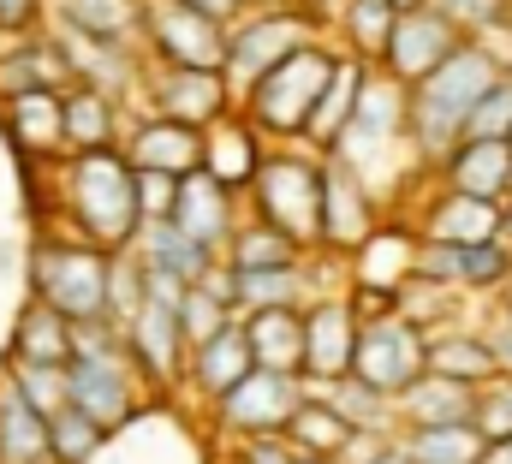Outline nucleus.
<instances>
[{"label": "nucleus", "mask_w": 512, "mask_h": 464, "mask_svg": "<svg viewBox=\"0 0 512 464\" xmlns=\"http://www.w3.org/2000/svg\"><path fill=\"white\" fill-rule=\"evenodd\" d=\"M54 209L66 215V232L102 244V250H131L143 209H137V167L120 143L108 149H66L54 167Z\"/></svg>", "instance_id": "obj_1"}, {"label": "nucleus", "mask_w": 512, "mask_h": 464, "mask_svg": "<svg viewBox=\"0 0 512 464\" xmlns=\"http://www.w3.org/2000/svg\"><path fill=\"white\" fill-rule=\"evenodd\" d=\"M507 72V60L483 42V36H465L435 72H423L411 84V119H405V137H411V155L423 173H435V161L465 137V119L483 102V90Z\"/></svg>", "instance_id": "obj_2"}, {"label": "nucleus", "mask_w": 512, "mask_h": 464, "mask_svg": "<svg viewBox=\"0 0 512 464\" xmlns=\"http://www.w3.org/2000/svg\"><path fill=\"white\" fill-rule=\"evenodd\" d=\"M334 60H340V42H328V36L298 42L292 54H280L239 96V108L251 114V125L268 143H298L304 125H310L316 96H322V84H328V72H334Z\"/></svg>", "instance_id": "obj_3"}, {"label": "nucleus", "mask_w": 512, "mask_h": 464, "mask_svg": "<svg viewBox=\"0 0 512 464\" xmlns=\"http://www.w3.org/2000/svg\"><path fill=\"white\" fill-rule=\"evenodd\" d=\"M322 161L328 155L310 143H268L251 191H245L251 215L292 232L304 250H322Z\"/></svg>", "instance_id": "obj_4"}, {"label": "nucleus", "mask_w": 512, "mask_h": 464, "mask_svg": "<svg viewBox=\"0 0 512 464\" xmlns=\"http://www.w3.org/2000/svg\"><path fill=\"white\" fill-rule=\"evenodd\" d=\"M108 256L114 250H102V244H90V238H78L66 227L36 238V250H30V298L54 304L72 322L108 316Z\"/></svg>", "instance_id": "obj_5"}, {"label": "nucleus", "mask_w": 512, "mask_h": 464, "mask_svg": "<svg viewBox=\"0 0 512 464\" xmlns=\"http://www.w3.org/2000/svg\"><path fill=\"white\" fill-rule=\"evenodd\" d=\"M322 30H334V24H322V12L310 0H256L245 12H233V24H227V66H221L233 96H245L280 54H292L298 42L322 36Z\"/></svg>", "instance_id": "obj_6"}, {"label": "nucleus", "mask_w": 512, "mask_h": 464, "mask_svg": "<svg viewBox=\"0 0 512 464\" xmlns=\"http://www.w3.org/2000/svg\"><path fill=\"white\" fill-rule=\"evenodd\" d=\"M405 119H411V84H399L387 66H370V72H364V90H358V108H352L346 131H340V143H334L328 155L352 161V167L376 185V167H382L393 149L411 155ZM411 161H417V155H411Z\"/></svg>", "instance_id": "obj_7"}, {"label": "nucleus", "mask_w": 512, "mask_h": 464, "mask_svg": "<svg viewBox=\"0 0 512 464\" xmlns=\"http://www.w3.org/2000/svg\"><path fill=\"white\" fill-rule=\"evenodd\" d=\"M304 399H310V393H304V375H298V369H262V363H256L245 381H233L221 399H209V417H215V435H227V441L280 435Z\"/></svg>", "instance_id": "obj_8"}, {"label": "nucleus", "mask_w": 512, "mask_h": 464, "mask_svg": "<svg viewBox=\"0 0 512 464\" xmlns=\"http://www.w3.org/2000/svg\"><path fill=\"white\" fill-rule=\"evenodd\" d=\"M227 24L209 6L191 0H143V48L149 60H173V66H227Z\"/></svg>", "instance_id": "obj_9"}, {"label": "nucleus", "mask_w": 512, "mask_h": 464, "mask_svg": "<svg viewBox=\"0 0 512 464\" xmlns=\"http://www.w3.org/2000/svg\"><path fill=\"white\" fill-rule=\"evenodd\" d=\"M72 405H84L108 435L114 429H126L131 411H137V393H143V369H137V357H131V346L120 340V346H102V351H78L72 363Z\"/></svg>", "instance_id": "obj_10"}, {"label": "nucleus", "mask_w": 512, "mask_h": 464, "mask_svg": "<svg viewBox=\"0 0 512 464\" xmlns=\"http://www.w3.org/2000/svg\"><path fill=\"white\" fill-rule=\"evenodd\" d=\"M137 96L149 114L167 119H191V125H209L227 108H239L227 72H209V66H173V60H149L143 78H137Z\"/></svg>", "instance_id": "obj_11"}, {"label": "nucleus", "mask_w": 512, "mask_h": 464, "mask_svg": "<svg viewBox=\"0 0 512 464\" xmlns=\"http://www.w3.org/2000/svg\"><path fill=\"white\" fill-rule=\"evenodd\" d=\"M352 369H358L364 381H376L382 393L411 387V381L429 369V328H417V322L399 316V310L364 322V328H358V357H352Z\"/></svg>", "instance_id": "obj_12"}, {"label": "nucleus", "mask_w": 512, "mask_h": 464, "mask_svg": "<svg viewBox=\"0 0 512 464\" xmlns=\"http://www.w3.org/2000/svg\"><path fill=\"white\" fill-rule=\"evenodd\" d=\"M376 227H382L376 185H370L352 161L328 155V161H322V250L352 256V250H358Z\"/></svg>", "instance_id": "obj_13"}, {"label": "nucleus", "mask_w": 512, "mask_h": 464, "mask_svg": "<svg viewBox=\"0 0 512 464\" xmlns=\"http://www.w3.org/2000/svg\"><path fill=\"white\" fill-rule=\"evenodd\" d=\"M459 42H465V30H459L453 18H441L435 6H405L399 24H393V36H387V54L376 66H387L399 84H417V78L435 72Z\"/></svg>", "instance_id": "obj_14"}, {"label": "nucleus", "mask_w": 512, "mask_h": 464, "mask_svg": "<svg viewBox=\"0 0 512 464\" xmlns=\"http://www.w3.org/2000/svg\"><path fill=\"white\" fill-rule=\"evenodd\" d=\"M358 310L346 292H328L316 304H304V375L310 381H334L352 369L358 357Z\"/></svg>", "instance_id": "obj_15"}, {"label": "nucleus", "mask_w": 512, "mask_h": 464, "mask_svg": "<svg viewBox=\"0 0 512 464\" xmlns=\"http://www.w3.org/2000/svg\"><path fill=\"white\" fill-rule=\"evenodd\" d=\"M126 346H131V357H137V369L149 375V387H173V381L185 375V363H191L179 310H173V304H155V298H143L137 316L126 322Z\"/></svg>", "instance_id": "obj_16"}, {"label": "nucleus", "mask_w": 512, "mask_h": 464, "mask_svg": "<svg viewBox=\"0 0 512 464\" xmlns=\"http://www.w3.org/2000/svg\"><path fill=\"white\" fill-rule=\"evenodd\" d=\"M54 30V42H60V54H66V66H72V78L78 84H96V90H108V96H137V78H143V60H137V42H102V36H84V30H60V24H48Z\"/></svg>", "instance_id": "obj_17"}, {"label": "nucleus", "mask_w": 512, "mask_h": 464, "mask_svg": "<svg viewBox=\"0 0 512 464\" xmlns=\"http://www.w3.org/2000/svg\"><path fill=\"white\" fill-rule=\"evenodd\" d=\"M245 191H233L227 179H215L209 167H191L185 179H179V203H173V221L191 232V238H203V244H227L233 227L245 221Z\"/></svg>", "instance_id": "obj_18"}, {"label": "nucleus", "mask_w": 512, "mask_h": 464, "mask_svg": "<svg viewBox=\"0 0 512 464\" xmlns=\"http://www.w3.org/2000/svg\"><path fill=\"white\" fill-rule=\"evenodd\" d=\"M435 179L453 185V191H471V197H512V137H459L441 161H435Z\"/></svg>", "instance_id": "obj_19"}, {"label": "nucleus", "mask_w": 512, "mask_h": 464, "mask_svg": "<svg viewBox=\"0 0 512 464\" xmlns=\"http://www.w3.org/2000/svg\"><path fill=\"white\" fill-rule=\"evenodd\" d=\"M120 149L131 155V167H161V173H191L203 167V125L191 119H167V114H143L126 125Z\"/></svg>", "instance_id": "obj_20"}, {"label": "nucleus", "mask_w": 512, "mask_h": 464, "mask_svg": "<svg viewBox=\"0 0 512 464\" xmlns=\"http://www.w3.org/2000/svg\"><path fill=\"white\" fill-rule=\"evenodd\" d=\"M501 221H507V203L441 185V191L417 209L411 227L423 232V238H441V244H477V238H501Z\"/></svg>", "instance_id": "obj_21"}, {"label": "nucleus", "mask_w": 512, "mask_h": 464, "mask_svg": "<svg viewBox=\"0 0 512 464\" xmlns=\"http://www.w3.org/2000/svg\"><path fill=\"white\" fill-rule=\"evenodd\" d=\"M6 143L30 161H60L66 155V90H24L6 96Z\"/></svg>", "instance_id": "obj_22"}, {"label": "nucleus", "mask_w": 512, "mask_h": 464, "mask_svg": "<svg viewBox=\"0 0 512 464\" xmlns=\"http://www.w3.org/2000/svg\"><path fill=\"white\" fill-rule=\"evenodd\" d=\"M262 155H268V137L251 125L245 108H227L221 119L203 125V167H209L215 179H227L233 191H251Z\"/></svg>", "instance_id": "obj_23"}, {"label": "nucleus", "mask_w": 512, "mask_h": 464, "mask_svg": "<svg viewBox=\"0 0 512 464\" xmlns=\"http://www.w3.org/2000/svg\"><path fill=\"white\" fill-rule=\"evenodd\" d=\"M66 84H72V66H66L54 30L6 36V48H0V102L24 96V90H66Z\"/></svg>", "instance_id": "obj_24"}, {"label": "nucleus", "mask_w": 512, "mask_h": 464, "mask_svg": "<svg viewBox=\"0 0 512 464\" xmlns=\"http://www.w3.org/2000/svg\"><path fill=\"white\" fill-rule=\"evenodd\" d=\"M393 411H399V429L465 423V417H477V387H471V381H453V375H441V369H423L411 387L393 393Z\"/></svg>", "instance_id": "obj_25"}, {"label": "nucleus", "mask_w": 512, "mask_h": 464, "mask_svg": "<svg viewBox=\"0 0 512 464\" xmlns=\"http://www.w3.org/2000/svg\"><path fill=\"white\" fill-rule=\"evenodd\" d=\"M376 60H364V54H346L340 48V60H334V72H328V84H322V96H316V108H310V125H304V137L298 143H310V149H334L340 143V131H346V119L358 108V90H364V72H370Z\"/></svg>", "instance_id": "obj_26"}, {"label": "nucleus", "mask_w": 512, "mask_h": 464, "mask_svg": "<svg viewBox=\"0 0 512 464\" xmlns=\"http://www.w3.org/2000/svg\"><path fill=\"white\" fill-rule=\"evenodd\" d=\"M417 244H423V238H417L411 221H382V227L352 250V280L399 292V286L417 274Z\"/></svg>", "instance_id": "obj_27"}, {"label": "nucleus", "mask_w": 512, "mask_h": 464, "mask_svg": "<svg viewBox=\"0 0 512 464\" xmlns=\"http://www.w3.org/2000/svg\"><path fill=\"white\" fill-rule=\"evenodd\" d=\"M256 369V351H251V334H245V316L239 322H227L215 340H203V346H191V363H185V375H191V387L203 393V399H221L233 381H245Z\"/></svg>", "instance_id": "obj_28"}, {"label": "nucleus", "mask_w": 512, "mask_h": 464, "mask_svg": "<svg viewBox=\"0 0 512 464\" xmlns=\"http://www.w3.org/2000/svg\"><path fill=\"white\" fill-rule=\"evenodd\" d=\"M304 393H310V399H328L352 429H376V435H393V429H399L393 393H382L376 381H364L358 369H346V375H334V381H310V375H304Z\"/></svg>", "instance_id": "obj_29"}, {"label": "nucleus", "mask_w": 512, "mask_h": 464, "mask_svg": "<svg viewBox=\"0 0 512 464\" xmlns=\"http://www.w3.org/2000/svg\"><path fill=\"white\" fill-rule=\"evenodd\" d=\"M0 464H54L48 453V411H36L12 375L0 369Z\"/></svg>", "instance_id": "obj_30"}, {"label": "nucleus", "mask_w": 512, "mask_h": 464, "mask_svg": "<svg viewBox=\"0 0 512 464\" xmlns=\"http://www.w3.org/2000/svg\"><path fill=\"white\" fill-rule=\"evenodd\" d=\"M149 268H167V274H179V280H203V268L221 256L215 244H203V238H191V232L179 227L173 215L167 221H143L137 227V244H131Z\"/></svg>", "instance_id": "obj_31"}, {"label": "nucleus", "mask_w": 512, "mask_h": 464, "mask_svg": "<svg viewBox=\"0 0 512 464\" xmlns=\"http://www.w3.org/2000/svg\"><path fill=\"white\" fill-rule=\"evenodd\" d=\"M126 137L120 119V96L96 90V84H66V149H108Z\"/></svg>", "instance_id": "obj_32"}, {"label": "nucleus", "mask_w": 512, "mask_h": 464, "mask_svg": "<svg viewBox=\"0 0 512 464\" xmlns=\"http://www.w3.org/2000/svg\"><path fill=\"white\" fill-rule=\"evenodd\" d=\"M48 18L102 42H143V0H48Z\"/></svg>", "instance_id": "obj_33"}, {"label": "nucleus", "mask_w": 512, "mask_h": 464, "mask_svg": "<svg viewBox=\"0 0 512 464\" xmlns=\"http://www.w3.org/2000/svg\"><path fill=\"white\" fill-rule=\"evenodd\" d=\"M429 369H441V375H453V381H471V387H483V381L501 375L489 334H483V328H465V322H447V328L429 334Z\"/></svg>", "instance_id": "obj_34"}, {"label": "nucleus", "mask_w": 512, "mask_h": 464, "mask_svg": "<svg viewBox=\"0 0 512 464\" xmlns=\"http://www.w3.org/2000/svg\"><path fill=\"white\" fill-rule=\"evenodd\" d=\"M72 316H60L54 304L30 298L12 322V346L6 357H30V363H72Z\"/></svg>", "instance_id": "obj_35"}, {"label": "nucleus", "mask_w": 512, "mask_h": 464, "mask_svg": "<svg viewBox=\"0 0 512 464\" xmlns=\"http://www.w3.org/2000/svg\"><path fill=\"white\" fill-rule=\"evenodd\" d=\"M245 334L262 369H298L304 375V310L298 304H280V310H251L245 316Z\"/></svg>", "instance_id": "obj_36"}, {"label": "nucleus", "mask_w": 512, "mask_h": 464, "mask_svg": "<svg viewBox=\"0 0 512 464\" xmlns=\"http://www.w3.org/2000/svg\"><path fill=\"white\" fill-rule=\"evenodd\" d=\"M399 24V6L393 0H340L334 6V42L346 54H364V60H382L387 36Z\"/></svg>", "instance_id": "obj_37"}, {"label": "nucleus", "mask_w": 512, "mask_h": 464, "mask_svg": "<svg viewBox=\"0 0 512 464\" xmlns=\"http://www.w3.org/2000/svg\"><path fill=\"white\" fill-rule=\"evenodd\" d=\"M221 256L233 268H286V262H304V244L292 232H280L274 221H262V215H245L233 227V238L221 244Z\"/></svg>", "instance_id": "obj_38"}, {"label": "nucleus", "mask_w": 512, "mask_h": 464, "mask_svg": "<svg viewBox=\"0 0 512 464\" xmlns=\"http://www.w3.org/2000/svg\"><path fill=\"white\" fill-rule=\"evenodd\" d=\"M399 435H405L417 464H477L483 447H489L477 417H465V423H423V429H399Z\"/></svg>", "instance_id": "obj_39"}, {"label": "nucleus", "mask_w": 512, "mask_h": 464, "mask_svg": "<svg viewBox=\"0 0 512 464\" xmlns=\"http://www.w3.org/2000/svg\"><path fill=\"white\" fill-rule=\"evenodd\" d=\"M102 447H108V429L84 405H60L48 417V453H54V464H96Z\"/></svg>", "instance_id": "obj_40"}, {"label": "nucleus", "mask_w": 512, "mask_h": 464, "mask_svg": "<svg viewBox=\"0 0 512 464\" xmlns=\"http://www.w3.org/2000/svg\"><path fill=\"white\" fill-rule=\"evenodd\" d=\"M512 280V238H477V244H459V268H453V286L459 292H501Z\"/></svg>", "instance_id": "obj_41"}, {"label": "nucleus", "mask_w": 512, "mask_h": 464, "mask_svg": "<svg viewBox=\"0 0 512 464\" xmlns=\"http://www.w3.org/2000/svg\"><path fill=\"white\" fill-rule=\"evenodd\" d=\"M0 369L12 375V387L36 405V411H60V405H72V369L66 363H30V357H0Z\"/></svg>", "instance_id": "obj_42"}, {"label": "nucleus", "mask_w": 512, "mask_h": 464, "mask_svg": "<svg viewBox=\"0 0 512 464\" xmlns=\"http://www.w3.org/2000/svg\"><path fill=\"white\" fill-rule=\"evenodd\" d=\"M286 435H292V447H298V453H328V459H334V453L352 441V423H346L328 399H304V405L292 411Z\"/></svg>", "instance_id": "obj_43"}, {"label": "nucleus", "mask_w": 512, "mask_h": 464, "mask_svg": "<svg viewBox=\"0 0 512 464\" xmlns=\"http://www.w3.org/2000/svg\"><path fill=\"white\" fill-rule=\"evenodd\" d=\"M179 322H185V346H203V340H215L227 322H239L233 316V304H221L209 286H185V304H179Z\"/></svg>", "instance_id": "obj_44"}, {"label": "nucleus", "mask_w": 512, "mask_h": 464, "mask_svg": "<svg viewBox=\"0 0 512 464\" xmlns=\"http://www.w3.org/2000/svg\"><path fill=\"white\" fill-rule=\"evenodd\" d=\"M137 304H143V256L137 250H114L108 256V316L131 322Z\"/></svg>", "instance_id": "obj_45"}, {"label": "nucleus", "mask_w": 512, "mask_h": 464, "mask_svg": "<svg viewBox=\"0 0 512 464\" xmlns=\"http://www.w3.org/2000/svg\"><path fill=\"white\" fill-rule=\"evenodd\" d=\"M465 137H512V66L483 90V102L465 119Z\"/></svg>", "instance_id": "obj_46"}, {"label": "nucleus", "mask_w": 512, "mask_h": 464, "mask_svg": "<svg viewBox=\"0 0 512 464\" xmlns=\"http://www.w3.org/2000/svg\"><path fill=\"white\" fill-rule=\"evenodd\" d=\"M441 18H453L465 36H489V30H501L512 24V0H429Z\"/></svg>", "instance_id": "obj_47"}, {"label": "nucleus", "mask_w": 512, "mask_h": 464, "mask_svg": "<svg viewBox=\"0 0 512 464\" xmlns=\"http://www.w3.org/2000/svg\"><path fill=\"white\" fill-rule=\"evenodd\" d=\"M477 429H483L489 441L512 435V375H495V381L477 387Z\"/></svg>", "instance_id": "obj_48"}, {"label": "nucleus", "mask_w": 512, "mask_h": 464, "mask_svg": "<svg viewBox=\"0 0 512 464\" xmlns=\"http://www.w3.org/2000/svg\"><path fill=\"white\" fill-rule=\"evenodd\" d=\"M173 203H179V173L137 167V209H143V221H167Z\"/></svg>", "instance_id": "obj_49"}, {"label": "nucleus", "mask_w": 512, "mask_h": 464, "mask_svg": "<svg viewBox=\"0 0 512 464\" xmlns=\"http://www.w3.org/2000/svg\"><path fill=\"white\" fill-rule=\"evenodd\" d=\"M304 453L292 447V435L280 429V435H245V441H233V464H298Z\"/></svg>", "instance_id": "obj_50"}, {"label": "nucleus", "mask_w": 512, "mask_h": 464, "mask_svg": "<svg viewBox=\"0 0 512 464\" xmlns=\"http://www.w3.org/2000/svg\"><path fill=\"white\" fill-rule=\"evenodd\" d=\"M48 0H0V36H24V30H36V12H42Z\"/></svg>", "instance_id": "obj_51"}, {"label": "nucleus", "mask_w": 512, "mask_h": 464, "mask_svg": "<svg viewBox=\"0 0 512 464\" xmlns=\"http://www.w3.org/2000/svg\"><path fill=\"white\" fill-rule=\"evenodd\" d=\"M483 334H489V346H495V369H501V375H512V316L501 310Z\"/></svg>", "instance_id": "obj_52"}, {"label": "nucleus", "mask_w": 512, "mask_h": 464, "mask_svg": "<svg viewBox=\"0 0 512 464\" xmlns=\"http://www.w3.org/2000/svg\"><path fill=\"white\" fill-rule=\"evenodd\" d=\"M370 464H417L411 459V447H405V435H387L382 447H376V459Z\"/></svg>", "instance_id": "obj_53"}, {"label": "nucleus", "mask_w": 512, "mask_h": 464, "mask_svg": "<svg viewBox=\"0 0 512 464\" xmlns=\"http://www.w3.org/2000/svg\"><path fill=\"white\" fill-rule=\"evenodd\" d=\"M477 464H512V435H501V441H489L483 447V459Z\"/></svg>", "instance_id": "obj_54"}, {"label": "nucleus", "mask_w": 512, "mask_h": 464, "mask_svg": "<svg viewBox=\"0 0 512 464\" xmlns=\"http://www.w3.org/2000/svg\"><path fill=\"white\" fill-rule=\"evenodd\" d=\"M191 6H209V12H221V18H233V12H245L251 0H191Z\"/></svg>", "instance_id": "obj_55"}, {"label": "nucleus", "mask_w": 512, "mask_h": 464, "mask_svg": "<svg viewBox=\"0 0 512 464\" xmlns=\"http://www.w3.org/2000/svg\"><path fill=\"white\" fill-rule=\"evenodd\" d=\"M298 464H340V459H328V453H304Z\"/></svg>", "instance_id": "obj_56"}, {"label": "nucleus", "mask_w": 512, "mask_h": 464, "mask_svg": "<svg viewBox=\"0 0 512 464\" xmlns=\"http://www.w3.org/2000/svg\"><path fill=\"white\" fill-rule=\"evenodd\" d=\"M501 310H507V316H512V280H507V286H501Z\"/></svg>", "instance_id": "obj_57"}, {"label": "nucleus", "mask_w": 512, "mask_h": 464, "mask_svg": "<svg viewBox=\"0 0 512 464\" xmlns=\"http://www.w3.org/2000/svg\"><path fill=\"white\" fill-rule=\"evenodd\" d=\"M501 232H507V238H512V197H507V221H501Z\"/></svg>", "instance_id": "obj_58"}, {"label": "nucleus", "mask_w": 512, "mask_h": 464, "mask_svg": "<svg viewBox=\"0 0 512 464\" xmlns=\"http://www.w3.org/2000/svg\"><path fill=\"white\" fill-rule=\"evenodd\" d=\"M393 6H399V12H405V6H429V0H393Z\"/></svg>", "instance_id": "obj_59"}, {"label": "nucleus", "mask_w": 512, "mask_h": 464, "mask_svg": "<svg viewBox=\"0 0 512 464\" xmlns=\"http://www.w3.org/2000/svg\"><path fill=\"white\" fill-rule=\"evenodd\" d=\"M310 6H316V12H322V6H328V0H310Z\"/></svg>", "instance_id": "obj_60"}, {"label": "nucleus", "mask_w": 512, "mask_h": 464, "mask_svg": "<svg viewBox=\"0 0 512 464\" xmlns=\"http://www.w3.org/2000/svg\"><path fill=\"white\" fill-rule=\"evenodd\" d=\"M251 6H256V0H251Z\"/></svg>", "instance_id": "obj_61"}]
</instances>
